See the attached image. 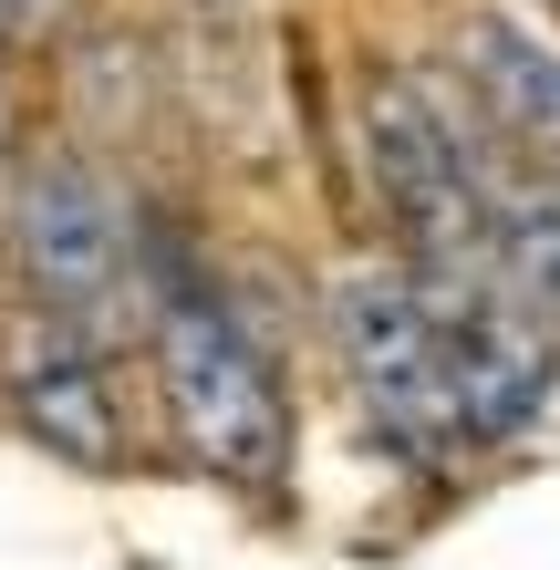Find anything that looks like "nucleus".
<instances>
[{"instance_id": "3", "label": "nucleus", "mask_w": 560, "mask_h": 570, "mask_svg": "<svg viewBox=\"0 0 560 570\" xmlns=\"http://www.w3.org/2000/svg\"><path fill=\"white\" fill-rule=\"evenodd\" d=\"M333 353L364 415L394 435L405 456L446 466L468 456V425H456V374H446V312L415 271H353L333 281Z\"/></svg>"}, {"instance_id": "1", "label": "nucleus", "mask_w": 560, "mask_h": 570, "mask_svg": "<svg viewBox=\"0 0 560 570\" xmlns=\"http://www.w3.org/2000/svg\"><path fill=\"white\" fill-rule=\"evenodd\" d=\"M364 166L384 187V218L405 228V271L425 291H488V239H499V166L478 125L415 73H384L364 94Z\"/></svg>"}, {"instance_id": "8", "label": "nucleus", "mask_w": 560, "mask_h": 570, "mask_svg": "<svg viewBox=\"0 0 560 570\" xmlns=\"http://www.w3.org/2000/svg\"><path fill=\"white\" fill-rule=\"evenodd\" d=\"M21 11H31V0H0V52H11V31H21Z\"/></svg>"}, {"instance_id": "4", "label": "nucleus", "mask_w": 560, "mask_h": 570, "mask_svg": "<svg viewBox=\"0 0 560 570\" xmlns=\"http://www.w3.org/2000/svg\"><path fill=\"white\" fill-rule=\"evenodd\" d=\"M11 249H21V271H31L52 322L115 332L125 312H136V228H125V197L94 177L83 156H31L21 166Z\"/></svg>"}, {"instance_id": "9", "label": "nucleus", "mask_w": 560, "mask_h": 570, "mask_svg": "<svg viewBox=\"0 0 560 570\" xmlns=\"http://www.w3.org/2000/svg\"><path fill=\"white\" fill-rule=\"evenodd\" d=\"M530 11H550V21H560V0H530Z\"/></svg>"}, {"instance_id": "6", "label": "nucleus", "mask_w": 560, "mask_h": 570, "mask_svg": "<svg viewBox=\"0 0 560 570\" xmlns=\"http://www.w3.org/2000/svg\"><path fill=\"white\" fill-rule=\"evenodd\" d=\"M456 73H468L478 115L499 125L509 146H530L560 166V52L540 42V31H519L499 11H478L468 31H456Z\"/></svg>"}, {"instance_id": "2", "label": "nucleus", "mask_w": 560, "mask_h": 570, "mask_svg": "<svg viewBox=\"0 0 560 570\" xmlns=\"http://www.w3.org/2000/svg\"><path fill=\"white\" fill-rule=\"evenodd\" d=\"M156 394L177 446L228 488H281L291 466V394L259 353V332L218 291H156Z\"/></svg>"}, {"instance_id": "7", "label": "nucleus", "mask_w": 560, "mask_h": 570, "mask_svg": "<svg viewBox=\"0 0 560 570\" xmlns=\"http://www.w3.org/2000/svg\"><path fill=\"white\" fill-rule=\"evenodd\" d=\"M488 281H499V301L540 332V343H560V177H499Z\"/></svg>"}, {"instance_id": "5", "label": "nucleus", "mask_w": 560, "mask_h": 570, "mask_svg": "<svg viewBox=\"0 0 560 570\" xmlns=\"http://www.w3.org/2000/svg\"><path fill=\"white\" fill-rule=\"evenodd\" d=\"M11 405L21 425L42 435L52 456H73V466H105L125 456V415H115V384H105V353H94V332L73 322H21V343H11Z\"/></svg>"}]
</instances>
